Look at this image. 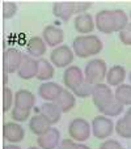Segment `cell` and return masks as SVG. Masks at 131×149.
<instances>
[{
	"label": "cell",
	"mask_w": 131,
	"mask_h": 149,
	"mask_svg": "<svg viewBox=\"0 0 131 149\" xmlns=\"http://www.w3.org/2000/svg\"><path fill=\"white\" fill-rule=\"evenodd\" d=\"M104 49V45L97 36H79L72 42V51L76 56L85 59L92 55H98Z\"/></svg>",
	"instance_id": "1"
},
{
	"label": "cell",
	"mask_w": 131,
	"mask_h": 149,
	"mask_svg": "<svg viewBox=\"0 0 131 149\" xmlns=\"http://www.w3.org/2000/svg\"><path fill=\"white\" fill-rule=\"evenodd\" d=\"M108 74V67L105 60L102 59H92L87 63L84 70L85 81L90 82L92 85L102 84Z\"/></svg>",
	"instance_id": "2"
},
{
	"label": "cell",
	"mask_w": 131,
	"mask_h": 149,
	"mask_svg": "<svg viewBox=\"0 0 131 149\" xmlns=\"http://www.w3.org/2000/svg\"><path fill=\"white\" fill-rule=\"evenodd\" d=\"M116 131V124L110 118L105 115H98L92 120V135L98 140L109 139Z\"/></svg>",
	"instance_id": "3"
},
{
	"label": "cell",
	"mask_w": 131,
	"mask_h": 149,
	"mask_svg": "<svg viewBox=\"0 0 131 149\" xmlns=\"http://www.w3.org/2000/svg\"><path fill=\"white\" fill-rule=\"evenodd\" d=\"M90 134H92L90 124L84 118H75L68 124V135L74 141L84 143L85 140L89 139Z\"/></svg>",
	"instance_id": "4"
},
{
	"label": "cell",
	"mask_w": 131,
	"mask_h": 149,
	"mask_svg": "<svg viewBox=\"0 0 131 149\" xmlns=\"http://www.w3.org/2000/svg\"><path fill=\"white\" fill-rule=\"evenodd\" d=\"M92 100L95 106L97 107V110L102 111L109 103H111L116 97L113 94V90L110 89V86L106 84H97L95 85V89H93V94H92Z\"/></svg>",
	"instance_id": "5"
},
{
	"label": "cell",
	"mask_w": 131,
	"mask_h": 149,
	"mask_svg": "<svg viewBox=\"0 0 131 149\" xmlns=\"http://www.w3.org/2000/svg\"><path fill=\"white\" fill-rule=\"evenodd\" d=\"M75 54L67 45H60V46L55 47L53 52L50 54V62L53 65L58 68H68L71 63L74 62Z\"/></svg>",
	"instance_id": "6"
},
{
	"label": "cell",
	"mask_w": 131,
	"mask_h": 149,
	"mask_svg": "<svg viewBox=\"0 0 131 149\" xmlns=\"http://www.w3.org/2000/svg\"><path fill=\"white\" fill-rule=\"evenodd\" d=\"M96 28L104 34H111L116 31V21L114 13L110 9H102L95 17Z\"/></svg>",
	"instance_id": "7"
},
{
	"label": "cell",
	"mask_w": 131,
	"mask_h": 149,
	"mask_svg": "<svg viewBox=\"0 0 131 149\" xmlns=\"http://www.w3.org/2000/svg\"><path fill=\"white\" fill-rule=\"evenodd\" d=\"M85 81L84 72L76 65H69L68 68H66L64 73H63V84L67 89H69L71 92H74L79 85H81Z\"/></svg>",
	"instance_id": "8"
},
{
	"label": "cell",
	"mask_w": 131,
	"mask_h": 149,
	"mask_svg": "<svg viewBox=\"0 0 131 149\" xmlns=\"http://www.w3.org/2000/svg\"><path fill=\"white\" fill-rule=\"evenodd\" d=\"M24 54L17 49H7L4 52V70L8 73H15L18 71L21 63H22Z\"/></svg>",
	"instance_id": "9"
},
{
	"label": "cell",
	"mask_w": 131,
	"mask_h": 149,
	"mask_svg": "<svg viewBox=\"0 0 131 149\" xmlns=\"http://www.w3.org/2000/svg\"><path fill=\"white\" fill-rule=\"evenodd\" d=\"M17 73H18V77L22 80H30L33 77H37V73H38V60H36L34 58L29 56V55H24L22 63H21Z\"/></svg>",
	"instance_id": "10"
},
{
	"label": "cell",
	"mask_w": 131,
	"mask_h": 149,
	"mask_svg": "<svg viewBox=\"0 0 131 149\" xmlns=\"http://www.w3.org/2000/svg\"><path fill=\"white\" fill-rule=\"evenodd\" d=\"M38 148L41 149H57L60 144V132L58 128H50L43 135L38 136L37 139Z\"/></svg>",
	"instance_id": "11"
},
{
	"label": "cell",
	"mask_w": 131,
	"mask_h": 149,
	"mask_svg": "<svg viewBox=\"0 0 131 149\" xmlns=\"http://www.w3.org/2000/svg\"><path fill=\"white\" fill-rule=\"evenodd\" d=\"M42 38L46 42L47 46L50 47H58L64 39V33L60 28L55 25H49L42 31Z\"/></svg>",
	"instance_id": "12"
},
{
	"label": "cell",
	"mask_w": 131,
	"mask_h": 149,
	"mask_svg": "<svg viewBox=\"0 0 131 149\" xmlns=\"http://www.w3.org/2000/svg\"><path fill=\"white\" fill-rule=\"evenodd\" d=\"M53 13L55 17L68 21L71 16L76 15V1H57L53 5Z\"/></svg>",
	"instance_id": "13"
},
{
	"label": "cell",
	"mask_w": 131,
	"mask_h": 149,
	"mask_svg": "<svg viewBox=\"0 0 131 149\" xmlns=\"http://www.w3.org/2000/svg\"><path fill=\"white\" fill-rule=\"evenodd\" d=\"M3 136L9 143H20L25 137V131L18 123L9 122V123H5L3 127Z\"/></svg>",
	"instance_id": "14"
},
{
	"label": "cell",
	"mask_w": 131,
	"mask_h": 149,
	"mask_svg": "<svg viewBox=\"0 0 131 149\" xmlns=\"http://www.w3.org/2000/svg\"><path fill=\"white\" fill-rule=\"evenodd\" d=\"M75 29L77 33L83 34V36H89L96 28L95 18L89 13H83V15H77L74 21Z\"/></svg>",
	"instance_id": "15"
},
{
	"label": "cell",
	"mask_w": 131,
	"mask_h": 149,
	"mask_svg": "<svg viewBox=\"0 0 131 149\" xmlns=\"http://www.w3.org/2000/svg\"><path fill=\"white\" fill-rule=\"evenodd\" d=\"M63 90V88L57 82H43L42 85H39L38 88V95L42 100L47 101V102H55L58 97H59L60 92Z\"/></svg>",
	"instance_id": "16"
},
{
	"label": "cell",
	"mask_w": 131,
	"mask_h": 149,
	"mask_svg": "<svg viewBox=\"0 0 131 149\" xmlns=\"http://www.w3.org/2000/svg\"><path fill=\"white\" fill-rule=\"evenodd\" d=\"M39 114L53 126V124H57L60 120L62 111L55 102H45L39 107Z\"/></svg>",
	"instance_id": "17"
},
{
	"label": "cell",
	"mask_w": 131,
	"mask_h": 149,
	"mask_svg": "<svg viewBox=\"0 0 131 149\" xmlns=\"http://www.w3.org/2000/svg\"><path fill=\"white\" fill-rule=\"evenodd\" d=\"M36 103V97L32 92L26 89H20L16 92L15 94V106L22 110H28L30 111L32 107Z\"/></svg>",
	"instance_id": "18"
},
{
	"label": "cell",
	"mask_w": 131,
	"mask_h": 149,
	"mask_svg": "<svg viewBox=\"0 0 131 149\" xmlns=\"http://www.w3.org/2000/svg\"><path fill=\"white\" fill-rule=\"evenodd\" d=\"M55 103L58 105V107L60 109L62 113H68L76 105V97L72 92H69L68 89H63L60 92L59 97L55 100Z\"/></svg>",
	"instance_id": "19"
},
{
	"label": "cell",
	"mask_w": 131,
	"mask_h": 149,
	"mask_svg": "<svg viewBox=\"0 0 131 149\" xmlns=\"http://www.w3.org/2000/svg\"><path fill=\"white\" fill-rule=\"evenodd\" d=\"M126 70L122 65H113L110 70L108 71L106 74V81H108L109 86H119L123 84L125 79H126Z\"/></svg>",
	"instance_id": "20"
},
{
	"label": "cell",
	"mask_w": 131,
	"mask_h": 149,
	"mask_svg": "<svg viewBox=\"0 0 131 149\" xmlns=\"http://www.w3.org/2000/svg\"><path fill=\"white\" fill-rule=\"evenodd\" d=\"M46 46L47 45L43 41V38H41V37H32L29 39L28 45H26V50H28V54L32 58H39L42 55H45Z\"/></svg>",
	"instance_id": "21"
},
{
	"label": "cell",
	"mask_w": 131,
	"mask_h": 149,
	"mask_svg": "<svg viewBox=\"0 0 131 149\" xmlns=\"http://www.w3.org/2000/svg\"><path fill=\"white\" fill-rule=\"evenodd\" d=\"M29 128L37 136H41L45 132H47L50 128H51V124L43 118V116L39 114V115H34L30 118L29 120Z\"/></svg>",
	"instance_id": "22"
},
{
	"label": "cell",
	"mask_w": 131,
	"mask_h": 149,
	"mask_svg": "<svg viewBox=\"0 0 131 149\" xmlns=\"http://www.w3.org/2000/svg\"><path fill=\"white\" fill-rule=\"evenodd\" d=\"M54 65L46 59H39L38 60V73H37V79L41 81H47V80L54 77Z\"/></svg>",
	"instance_id": "23"
},
{
	"label": "cell",
	"mask_w": 131,
	"mask_h": 149,
	"mask_svg": "<svg viewBox=\"0 0 131 149\" xmlns=\"http://www.w3.org/2000/svg\"><path fill=\"white\" fill-rule=\"evenodd\" d=\"M114 97L123 106H131V85L122 84L116 88Z\"/></svg>",
	"instance_id": "24"
},
{
	"label": "cell",
	"mask_w": 131,
	"mask_h": 149,
	"mask_svg": "<svg viewBox=\"0 0 131 149\" xmlns=\"http://www.w3.org/2000/svg\"><path fill=\"white\" fill-rule=\"evenodd\" d=\"M122 113H123V105L117 100H114L111 103H109V105L101 111V114L108 116V118H116V116L121 115Z\"/></svg>",
	"instance_id": "25"
},
{
	"label": "cell",
	"mask_w": 131,
	"mask_h": 149,
	"mask_svg": "<svg viewBox=\"0 0 131 149\" xmlns=\"http://www.w3.org/2000/svg\"><path fill=\"white\" fill-rule=\"evenodd\" d=\"M114 21H116V31H122L127 25H129V16L126 15V12L122 9H114Z\"/></svg>",
	"instance_id": "26"
},
{
	"label": "cell",
	"mask_w": 131,
	"mask_h": 149,
	"mask_svg": "<svg viewBox=\"0 0 131 149\" xmlns=\"http://www.w3.org/2000/svg\"><path fill=\"white\" fill-rule=\"evenodd\" d=\"M93 89H95V85H92L90 82H88V81H84L81 85H79V86H77L72 93L75 94V97L88 98V97H90V95L93 94Z\"/></svg>",
	"instance_id": "27"
},
{
	"label": "cell",
	"mask_w": 131,
	"mask_h": 149,
	"mask_svg": "<svg viewBox=\"0 0 131 149\" xmlns=\"http://www.w3.org/2000/svg\"><path fill=\"white\" fill-rule=\"evenodd\" d=\"M116 132L118 134V136L123 137V139H131V130L126 124L123 118H119L116 123Z\"/></svg>",
	"instance_id": "28"
},
{
	"label": "cell",
	"mask_w": 131,
	"mask_h": 149,
	"mask_svg": "<svg viewBox=\"0 0 131 149\" xmlns=\"http://www.w3.org/2000/svg\"><path fill=\"white\" fill-rule=\"evenodd\" d=\"M12 105H15V95H13L12 90L8 86L4 88V97H3V111L7 113V111L12 110Z\"/></svg>",
	"instance_id": "29"
},
{
	"label": "cell",
	"mask_w": 131,
	"mask_h": 149,
	"mask_svg": "<svg viewBox=\"0 0 131 149\" xmlns=\"http://www.w3.org/2000/svg\"><path fill=\"white\" fill-rule=\"evenodd\" d=\"M17 9L18 7L15 1H4V4H3V17L5 20H9L17 13Z\"/></svg>",
	"instance_id": "30"
},
{
	"label": "cell",
	"mask_w": 131,
	"mask_h": 149,
	"mask_svg": "<svg viewBox=\"0 0 131 149\" xmlns=\"http://www.w3.org/2000/svg\"><path fill=\"white\" fill-rule=\"evenodd\" d=\"M29 115H30V111L18 109V107H16V106H13V109L11 110V116H12V119L15 122H18V123L28 120Z\"/></svg>",
	"instance_id": "31"
},
{
	"label": "cell",
	"mask_w": 131,
	"mask_h": 149,
	"mask_svg": "<svg viewBox=\"0 0 131 149\" xmlns=\"http://www.w3.org/2000/svg\"><path fill=\"white\" fill-rule=\"evenodd\" d=\"M118 37H119V41L123 45L131 46V24H129L122 31H119Z\"/></svg>",
	"instance_id": "32"
},
{
	"label": "cell",
	"mask_w": 131,
	"mask_h": 149,
	"mask_svg": "<svg viewBox=\"0 0 131 149\" xmlns=\"http://www.w3.org/2000/svg\"><path fill=\"white\" fill-rule=\"evenodd\" d=\"M121 148H122L121 143L117 141V140H114V139L105 140V141L98 147V149H121Z\"/></svg>",
	"instance_id": "33"
},
{
	"label": "cell",
	"mask_w": 131,
	"mask_h": 149,
	"mask_svg": "<svg viewBox=\"0 0 131 149\" xmlns=\"http://www.w3.org/2000/svg\"><path fill=\"white\" fill-rule=\"evenodd\" d=\"M76 148H77V144L72 139H64L60 141L59 147L57 149H76Z\"/></svg>",
	"instance_id": "34"
},
{
	"label": "cell",
	"mask_w": 131,
	"mask_h": 149,
	"mask_svg": "<svg viewBox=\"0 0 131 149\" xmlns=\"http://www.w3.org/2000/svg\"><path fill=\"white\" fill-rule=\"evenodd\" d=\"M125 122H126V124L129 126V128L131 130V107L129 109V110L125 113V116H123Z\"/></svg>",
	"instance_id": "35"
},
{
	"label": "cell",
	"mask_w": 131,
	"mask_h": 149,
	"mask_svg": "<svg viewBox=\"0 0 131 149\" xmlns=\"http://www.w3.org/2000/svg\"><path fill=\"white\" fill-rule=\"evenodd\" d=\"M76 149H90L88 145H85V144H83V143H80V144H77V148Z\"/></svg>",
	"instance_id": "36"
},
{
	"label": "cell",
	"mask_w": 131,
	"mask_h": 149,
	"mask_svg": "<svg viewBox=\"0 0 131 149\" xmlns=\"http://www.w3.org/2000/svg\"><path fill=\"white\" fill-rule=\"evenodd\" d=\"M4 149H21L18 145H5Z\"/></svg>",
	"instance_id": "37"
},
{
	"label": "cell",
	"mask_w": 131,
	"mask_h": 149,
	"mask_svg": "<svg viewBox=\"0 0 131 149\" xmlns=\"http://www.w3.org/2000/svg\"><path fill=\"white\" fill-rule=\"evenodd\" d=\"M28 149H41V148H37V147H30V148H28Z\"/></svg>",
	"instance_id": "38"
},
{
	"label": "cell",
	"mask_w": 131,
	"mask_h": 149,
	"mask_svg": "<svg viewBox=\"0 0 131 149\" xmlns=\"http://www.w3.org/2000/svg\"><path fill=\"white\" fill-rule=\"evenodd\" d=\"M129 80H130V82H131V72H130V74H129Z\"/></svg>",
	"instance_id": "39"
},
{
	"label": "cell",
	"mask_w": 131,
	"mask_h": 149,
	"mask_svg": "<svg viewBox=\"0 0 131 149\" xmlns=\"http://www.w3.org/2000/svg\"><path fill=\"white\" fill-rule=\"evenodd\" d=\"M130 18H131V12H130Z\"/></svg>",
	"instance_id": "40"
},
{
	"label": "cell",
	"mask_w": 131,
	"mask_h": 149,
	"mask_svg": "<svg viewBox=\"0 0 131 149\" xmlns=\"http://www.w3.org/2000/svg\"><path fill=\"white\" fill-rule=\"evenodd\" d=\"M121 149H125V148H121Z\"/></svg>",
	"instance_id": "41"
}]
</instances>
